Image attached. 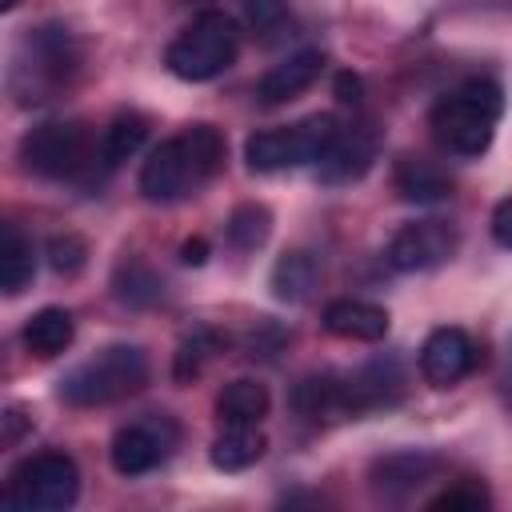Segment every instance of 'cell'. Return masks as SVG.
<instances>
[{"label":"cell","mask_w":512,"mask_h":512,"mask_svg":"<svg viewBox=\"0 0 512 512\" xmlns=\"http://www.w3.org/2000/svg\"><path fill=\"white\" fill-rule=\"evenodd\" d=\"M500 108H504L500 84H492L488 76H472L456 92H448L444 100H436V108H432V132H436V140L448 152H456V156H480L492 144Z\"/></svg>","instance_id":"obj_1"},{"label":"cell","mask_w":512,"mask_h":512,"mask_svg":"<svg viewBox=\"0 0 512 512\" xmlns=\"http://www.w3.org/2000/svg\"><path fill=\"white\" fill-rule=\"evenodd\" d=\"M144 384H148V356L132 344H112L92 360L76 364L60 380V400L72 408H96V404L124 400Z\"/></svg>","instance_id":"obj_2"},{"label":"cell","mask_w":512,"mask_h":512,"mask_svg":"<svg viewBox=\"0 0 512 512\" xmlns=\"http://www.w3.org/2000/svg\"><path fill=\"white\" fill-rule=\"evenodd\" d=\"M336 136H340L336 116L316 112V116H304L300 124H288V128L252 132L248 144H244V160H248L252 172H280V168L320 164Z\"/></svg>","instance_id":"obj_3"},{"label":"cell","mask_w":512,"mask_h":512,"mask_svg":"<svg viewBox=\"0 0 512 512\" xmlns=\"http://www.w3.org/2000/svg\"><path fill=\"white\" fill-rule=\"evenodd\" d=\"M240 32L224 12H200L164 52V64L180 80H212L236 60Z\"/></svg>","instance_id":"obj_4"},{"label":"cell","mask_w":512,"mask_h":512,"mask_svg":"<svg viewBox=\"0 0 512 512\" xmlns=\"http://www.w3.org/2000/svg\"><path fill=\"white\" fill-rule=\"evenodd\" d=\"M76 496H80V468L64 452L28 456L8 476V504L24 512H60L72 508Z\"/></svg>","instance_id":"obj_5"},{"label":"cell","mask_w":512,"mask_h":512,"mask_svg":"<svg viewBox=\"0 0 512 512\" xmlns=\"http://www.w3.org/2000/svg\"><path fill=\"white\" fill-rule=\"evenodd\" d=\"M20 160L36 176L64 180V176L84 168V160H88V132L76 120H48V124L32 128L20 140Z\"/></svg>","instance_id":"obj_6"},{"label":"cell","mask_w":512,"mask_h":512,"mask_svg":"<svg viewBox=\"0 0 512 512\" xmlns=\"http://www.w3.org/2000/svg\"><path fill=\"white\" fill-rule=\"evenodd\" d=\"M456 252V232L444 220H416L404 224L388 244V264L396 272H424L440 268Z\"/></svg>","instance_id":"obj_7"},{"label":"cell","mask_w":512,"mask_h":512,"mask_svg":"<svg viewBox=\"0 0 512 512\" xmlns=\"http://www.w3.org/2000/svg\"><path fill=\"white\" fill-rule=\"evenodd\" d=\"M172 440H176V432H172L168 420L128 424V428H120V432L112 436V448H108L112 468H116L120 476H144V472H152V468L168 456Z\"/></svg>","instance_id":"obj_8"},{"label":"cell","mask_w":512,"mask_h":512,"mask_svg":"<svg viewBox=\"0 0 512 512\" xmlns=\"http://www.w3.org/2000/svg\"><path fill=\"white\" fill-rule=\"evenodd\" d=\"M192 184H200V176H196V168L188 160L184 140L180 136L176 140H160L148 152L144 168H140V192L148 200H156V204H168V200H180Z\"/></svg>","instance_id":"obj_9"},{"label":"cell","mask_w":512,"mask_h":512,"mask_svg":"<svg viewBox=\"0 0 512 512\" xmlns=\"http://www.w3.org/2000/svg\"><path fill=\"white\" fill-rule=\"evenodd\" d=\"M476 364V344L464 328H436L420 348V372L432 388H448L464 380Z\"/></svg>","instance_id":"obj_10"},{"label":"cell","mask_w":512,"mask_h":512,"mask_svg":"<svg viewBox=\"0 0 512 512\" xmlns=\"http://www.w3.org/2000/svg\"><path fill=\"white\" fill-rule=\"evenodd\" d=\"M320 72H324V52H316V48L296 52V56H288L284 64H276L260 76L256 96H260V104H288L300 92H308L320 80Z\"/></svg>","instance_id":"obj_11"},{"label":"cell","mask_w":512,"mask_h":512,"mask_svg":"<svg viewBox=\"0 0 512 512\" xmlns=\"http://www.w3.org/2000/svg\"><path fill=\"white\" fill-rule=\"evenodd\" d=\"M340 384H344V416H360L368 408L392 404L400 396L404 380H400L396 364L388 360V364H368V368H360L352 376H340Z\"/></svg>","instance_id":"obj_12"},{"label":"cell","mask_w":512,"mask_h":512,"mask_svg":"<svg viewBox=\"0 0 512 512\" xmlns=\"http://www.w3.org/2000/svg\"><path fill=\"white\" fill-rule=\"evenodd\" d=\"M324 328L340 340L372 344V340L388 336V312L372 300H332L324 308Z\"/></svg>","instance_id":"obj_13"},{"label":"cell","mask_w":512,"mask_h":512,"mask_svg":"<svg viewBox=\"0 0 512 512\" xmlns=\"http://www.w3.org/2000/svg\"><path fill=\"white\" fill-rule=\"evenodd\" d=\"M372 156H376V140H372V132H364V128L340 132V136L332 140V148L324 152V160H320V176H324L328 184L360 180V176L368 172Z\"/></svg>","instance_id":"obj_14"},{"label":"cell","mask_w":512,"mask_h":512,"mask_svg":"<svg viewBox=\"0 0 512 512\" xmlns=\"http://www.w3.org/2000/svg\"><path fill=\"white\" fill-rule=\"evenodd\" d=\"M264 448H268V440H264V432H256V424H228L212 440L208 456L220 472H244L264 456Z\"/></svg>","instance_id":"obj_15"},{"label":"cell","mask_w":512,"mask_h":512,"mask_svg":"<svg viewBox=\"0 0 512 512\" xmlns=\"http://www.w3.org/2000/svg\"><path fill=\"white\" fill-rule=\"evenodd\" d=\"M76 336V324H72V312L68 308H40L28 324H24V344L32 356L40 360H52L60 356Z\"/></svg>","instance_id":"obj_16"},{"label":"cell","mask_w":512,"mask_h":512,"mask_svg":"<svg viewBox=\"0 0 512 512\" xmlns=\"http://www.w3.org/2000/svg\"><path fill=\"white\" fill-rule=\"evenodd\" d=\"M316 280H320V264H316L312 252L292 248V252H284V256L272 264V292H276V300L300 304V300L312 296Z\"/></svg>","instance_id":"obj_17"},{"label":"cell","mask_w":512,"mask_h":512,"mask_svg":"<svg viewBox=\"0 0 512 512\" xmlns=\"http://www.w3.org/2000/svg\"><path fill=\"white\" fill-rule=\"evenodd\" d=\"M32 272H36L32 240L16 224H4V236H0V288L8 296H20L32 284Z\"/></svg>","instance_id":"obj_18"},{"label":"cell","mask_w":512,"mask_h":512,"mask_svg":"<svg viewBox=\"0 0 512 512\" xmlns=\"http://www.w3.org/2000/svg\"><path fill=\"white\" fill-rule=\"evenodd\" d=\"M396 192L404 200H412V204H436V200H448L452 196V180L440 168H432L428 160L404 156L396 164Z\"/></svg>","instance_id":"obj_19"},{"label":"cell","mask_w":512,"mask_h":512,"mask_svg":"<svg viewBox=\"0 0 512 512\" xmlns=\"http://www.w3.org/2000/svg\"><path fill=\"white\" fill-rule=\"evenodd\" d=\"M432 468L436 460L424 452H392L372 464V480L380 492H404V488H420L432 476Z\"/></svg>","instance_id":"obj_20"},{"label":"cell","mask_w":512,"mask_h":512,"mask_svg":"<svg viewBox=\"0 0 512 512\" xmlns=\"http://www.w3.org/2000/svg\"><path fill=\"white\" fill-rule=\"evenodd\" d=\"M216 412L228 420V424H260L268 416V388L260 380H232L220 400H216Z\"/></svg>","instance_id":"obj_21"},{"label":"cell","mask_w":512,"mask_h":512,"mask_svg":"<svg viewBox=\"0 0 512 512\" xmlns=\"http://www.w3.org/2000/svg\"><path fill=\"white\" fill-rule=\"evenodd\" d=\"M292 404L300 416H344V384L340 376H304L292 392Z\"/></svg>","instance_id":"obj_22"},{"label":"cell","mask_w":512,"mask_h":512,"mask_svg":"<svg viewBox=\"0 0 512 512\" xmlns=\"http://www.w3.org/2000/svg\"><path fill=\"white\" fill-rule=\"evenodd\" d=\"M112 288H116V300L128 304V308H152L164 296L160 276L144 260H124L116 268V276H112Z\"/></svg>","instance_id":"obj_23"},{"label":"cell","mask_w":512,"mask_h":512,"mask_svg":"<svg viewBox=\"0 0 512 512\" xmlns=\"http://www.w3.org/2000/svg\"><path fill=\"white\" fill-rule=\"evenodd\" d=\"M144 136H148V120H144L140 112H120V116L104 128V164L116 168L120 160L136 156L140 144H144Z\"/></svg>","instance_id":"obj_24"},{"label":"cell","mask_w":512,"mask_h":512,"mask_svg":"<svg viewBox=\"0 0 512 512\" xmlns=\"http://www.w3.org/2000/svg\"><path fill=\"white\" fill-rule=\"evenodd\" d=\"M180 140H184L188 160H192V168H196L200 180H208V176H216V172L224 168V136H220V128H212V124H192Z\"/></svg>","instance_id":"obj_25"},{"label":"cell","mask_w":512,"mask_h":512,"mask_svg":"<svg viewBox=\"0 0 512 512\" xmlns=\"http://www.w3.org/2000/svg\"><path fill=\"white\" fill-rule=\"evenodd\" d=\"M220 344H224V336H220V332H212V328H196L192 336H184V340H180L176 360H172V376H176L180 384L196 380V376H200V368H204V360H212V356L220 352Z\"/></svg>","instance_id":"obj_26"},{"label":"cell","mask_w":512,"mask_h":512,"mask_svg":"<svg viewBox=\"0 0 512 512\" xmlns=\"http://www.w3.org/2000/svg\"><path fill=\"white\" fill-rule=\"evenodd\" d=\"M272 232V212L264 204H240L232 216H228V240L240 248V252H252L268 240Z\"/></svg>","instance_id":"obj_27"},{"label":"cell","mask_w":512,"mask_h":512,"mask_svg":"<svg viewBox=\"0 0 512 512\" xmlns=\"http://www.w3.org/2000/svg\"><path fill=\"white\" fill-rule=\"evenodd\" d=\"M48 264H52V272H60V276H76V272L88 264V244H84L76 232L52 236V240H48Z\"/></svg>","instance_id":"obj_28"},{"label":"cell","mask_w":512,"mask_h":512,"mask_svg":"<svg viewBox=\"0 0 512 512\" xmlns=\"http://www.w3.org/2000/svg\"><path fill=\"white\" fill-rule=\"evenodd\" d=\"M492 500H488V492L480 488V484H452V488H444L440 496H432L428 500V508H436V512H480V508H488Z\"/></svg>","instance_id":"obj_29"},{"label":"cell","mask_w":512,"mask_h":512,"mask_svg":"<svg viewBox=\"0 0 512 512\" xmlns=\"http://www.w3.org/2000/svg\"><path fill=\"white\" fill-rule=\"evenodd\" d=\"M244 20L252 32L272 36L284 28V0H244Z\"/></svg>","instance_id":"obj_30"},{"label":"cell","mask_w":512,"mask_h":512,"mask_svg":"<svg viewBox=\"0 0 512 512\" xmlns=\"http://www.w3.org/2000/svg\"><path fill=\"white\" fill-rule=\"evenodd\" d=\"M0 420H4V436H0V440H4V448H16V444H20V436L32 428V416H28V408H20V404H8Z\"/></svg>","instance_id":"obj_31"},{"label":"cell","mask_w":512,"mask_h":512,"mask_svg":"<svg viewBox=\"0 0 512 512\" xmlns=\"http://www.w3.org/2000/svg\"><path fill=\"white\" fill-rule=\"evenodd\" d=\"M492 240L504 244V248H512V200H500L492 208Z\"/></svg>","instance_id":"obj_32"},{"label":"cell","mask_w":512,"mask_h":512,"mask_svg":"<svg viewBox=\"0 0 512 512\" xmlns=\"http://www.w3.org/2000/svg\"><path fill=\"white\" fill-rule=\"evenodd\" d=\"M180 260H184V264H192V268H200V264L208 260V240H204V236L184 240V244H180Z\"/></svg>","instance_id":"obj_33"},{"label":"cell","mask_w":512,"mask_h":512,"mask_svg":"<svg viewBox=\"0 0 512 512\" xmlns=\"http://www.w3.org/2000/svg\"><path fill=\"white\" fill-rule=\"evenodd\" d=\"M336 96H340L344 104H360V76L340 72V76H336Z\"/></svg>","instance_id":"obj_34"},{"label":"cell","mask_w":512,"mask_h":512,"mask_svg":"<svg viewBox=\"0 0 512 512\" xmlns=\"http://www.w3.org/2000/svg\"><path fill=\"white\" fill-rule=\"evenodd\" d=\"M0 8H4V12H8V8H16V0H0Z\"/></svg>","instance_id":"obj_35"}]
</instances>
